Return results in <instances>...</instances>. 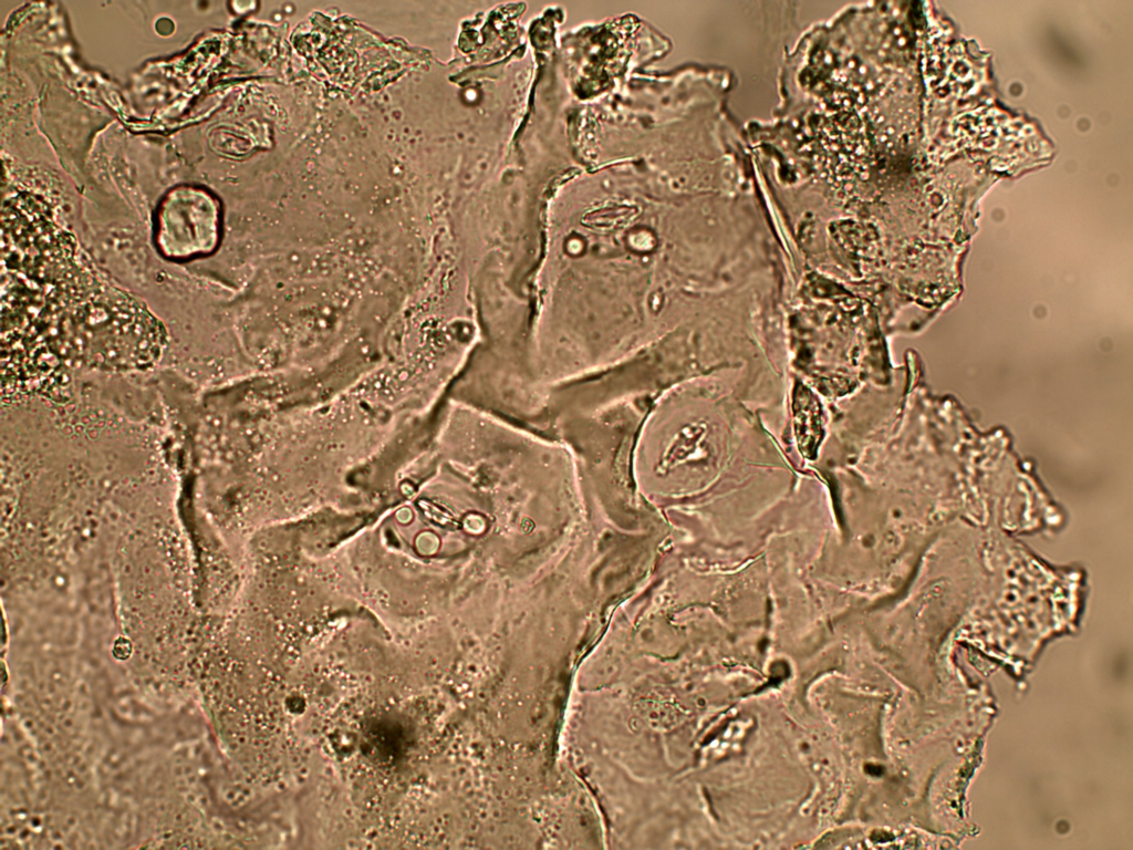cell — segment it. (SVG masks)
Instances as JSON below:
<instances>
[{
	"label": "cell",
	"mask_w": 1133,
	"mask_h": 850,
	"mask_svg": "<svg viewBox=\"0 0 1133 850\" xmlns=\"http://www.w3.org/2000/svg\"><path fill=\"white\" fill-rule=\"evenodd\" d=\"M167 332L138 299L75 260L40 261L2 287V348L9 381H51L63 369L152 367Z\"/></svg>",
	"instance_id": "6da1fadb"
},
{
	"label": "cell",
	"mask_w": 1133,
	"mask_h": 850,
	"mask_svg": "<svg viewBox=\"0 0 1133 850\" xmlns=\"http://www.w3.org/2000/svg\"><path fill=\"white\" fill-rule=\"evenodd\" d=\"M219 238V215L210 200L177 198L162 208L156 229L160 252L174 260L211 253Z\"/></svg>",
	"instance_id": "7a4b0ae2"
}]
</instances>
